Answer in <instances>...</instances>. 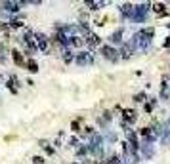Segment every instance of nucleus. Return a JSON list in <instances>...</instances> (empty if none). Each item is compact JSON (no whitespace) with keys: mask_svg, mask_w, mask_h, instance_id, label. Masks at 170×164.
<instances>
[{"mask_svg":"<svg viewBox=\"0 0 170 164\" xmlns=\"http://www.w3.org/2000/svg\"><path fill=\"white\" fill-rule=\"evenodd\" d=\"M71 128H73V132H78V130H80V126H78V122H77V120H75V122L71 124Z\"/></svg>","mask_w":170,"mask_h":164,"instance_id":"3","label":"nucleus"},{"mask_svg":"<svg viewBox=\"0 0 170 164\" xmlns=\"http://www.w3.org/2000/svg\"><path fill=\"white\" fill-rule=\"evenodd\" d=\"M103 164H105V162H103Z\"/></svg>","mask_w":170,"mask_h":164,"instance_id":"6","label":"nucleus"},{"mask_svg":"<svg viewBox=\"0 0 170 164\" xmlns=\"http://www.w3.org/2000/svg\"><path fill=\"white\" fill-rule=\"evenodd\" d=\"M14 61H15V63H19V65H23V55L19 54L17 50L14 52Z\"/></svg>","mask_w":170,"mask_h":164,"instance_id":"1","label":"nucleus"},{"mask_svg":"<svg viewBox=\"0 0 170 164\" xmlns=\"http://www.w3.org/2000/svg\"><path fill=\"white\" fill-rule=\"evenodd\" d=\"M12 27H21V21H17V19H14V21H12Z\"/></svg>","mask_w":170,"mask_h":164,"instance_id":"5","label":"nucleus"},{"mask_svg":"<svg viewBox=\"0 0 170 164\" xmlns=\"http://www.w3.org/2000/svg\"><path fill=\"white\" fill-rule=\"evenodd\" d=\"M32 160H35V164H42V162H44V158H42V156H35Z\"/></svg>","mask_w":170,"mask_h":164,"instance_id":"4","label":"nucleus"},{"mask_svg":"<svg viewBox=\"0 0 170 164\" xmlns=\"http://www.w3.org/2000/svg\"><path fill=\"white\" fill-rule=\"evenodd\" d=\"M27 67H29V71H31V73H37V71H38V65L35 63V61H29Z\"/></svg>","mask_w":170,"mask_h":164,"instance_id":"2","label":"nucleus"}]
</instances>
